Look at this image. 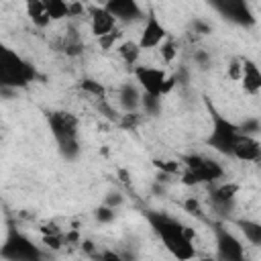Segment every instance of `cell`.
<instances>
[{
    "instance_id": "6da1fadb",
    "label": "cell",
    "mask_w": 261,
    "mask_h": 261,
    "mask_svg": "<svg viewBox=\"0 0 261 261\" xmlns=\"http://www.w3.org/2000/svg\"><path fill=\"white\" fill-rule=\"evenodd\" d=\"M145 220L149 222L151 230L157 234L165 251L175 259V261H194L198 257L196 249V230L175 216L159 210H149L145 212Z\"/></svg>"
},
{
    "instance_id": "7a4b0ae2",
    "label": "cell",
    "mask_w": 261,
    "mask_h": 261,
    "mask_svg": "<svg viewBox=\"0 0 261 261\" xmlns=\"http://www.w3.org/2000/svg\"><path fill=\"white\" fill-rule=\"evenodd\" d=\"M41 75L37 67L24 59L16 49L0 41V90L2 92H14L31 86Z\"/></svg>"
},
{
    "instance_id": "3957f363",
    "label": "cell",
    "mask_w": 261,
    "mask_h": 261,
    "mask_svg": "<svg viewBox=\"0 0 261 261\" xmlns=\"http://www.w3.org/2000/svg\"><path fill=\"white\" fill-rule=\"evenodd\" d=\"M47 126L55 141L59 155L67 161L77 159L80 155V120L69 110H51L47 112Z\"/></svg>"
},
{
    "instance_id": "277c9868",
    "label": "cell",
    "mask_w": 261,
    "mask_h": 261,
    "mask_svg": "<svg viewBox=\"0 0 261 261\" xmlns=\"http://www.w3.org/2000/svg\"><path fill=\"white\" fill-rule=\"evenodd\" d=\"M206 108H208L210 122H212L210 133L206 137V145L212 151H216V153H220L224 157H230L232 151H234V145L239 143V139H241L243 133H241L239 124L232 122L230 118H226L208 98H206Z\"/></svg>"
},
{
    "instance_id": "5b68a950",
    "label": "cell",
    "mask_w": 261,
    "mask_h": 261,
    "mask_svg": "<svg viewBox=\"0 0 261 261\" xmlns=\"http://www.w3.org/2000/svg\"><path fill=\"white\" fill-rule=\"evenodd\" d=\"M226 169L222 167L220 161L200 155V153H190L181 159V184L184 186H202V184H218L224 177Z\"/></svg>"
},
{
    "instance_id": "8992f818",
    "label": "cell",
    "mask_w": 261,
    "mask_h": 261,
    "mask_svg": "<svg viewBox=\"0 0 261 261\" xmlns=\"http://www.w3.org/2000/svg\"><path fill=\"white\" fill-rule=\"evenodd\" d=\"M133 80L143 94L159 98V100L167 96L177 84L175 75H169L165 69L155 67V65H145V63H139L133 67Z\"/></svg>"
},
{
    "instance_id": "52a82bcc",
    "label": "cell",
    "mask_w": 261,
    "mask_h": 261,
    "mask_svg": "<svg viewBox=\"0 0 261 261\" xmlns=\"http://www.w3.org/2000/svg\"><path fill=\"white\" fill-rule=\"evenodd\" d=\"M41 255H43L41 247L31 237L20 232L18 228L6 230L2 245H0V259L2 261H35Z\"/></svg>"
},
{
    "instance_id": "ba28073f",
    "label": "cell",
    "mask_w": 261,
    "mask_h": 261,
    "mask_svg": "<svg viewBox=\"0 0 261 261\" xmlns=\"http://www.w3.org/2000/svg\"><path fill=\"white\" fill-rule=\"evenodd\" d=\"M214 249L216 261H245L247 259V251L243 241L222 222L214 224Z\"/></svg>"
},
{
    "instance_id": "9c48e42d",
    "label": "cell",
    "mask_w": 261,
    "mask_h": 261,
    "mask_svg": "<svg viewBox=\"0 0 261 261\" xmlns=\"http://www.w3.org/2000/svg\"><path fill=\"white\" fill-rule=\"evenodd\" d=\"M169 37V31L167 27L161 22V18L157 16V12L153 8H149L145 12V18H143V29H141V35L137 39V45L141 51H153L157 49L165 39Z\"/></svg>"
},
{
    "instance_id": "30bf717a",
    "label": "cell",
    "mask_w": 261,
    "mask_h": 261,
    "mask_svg": "<svg viewBox=\"0 0 261 261\" xmlns=\"http://www.w3.org/2000/svg\"><path fill=\"white\" fill-rule=\"evenodd\" d=\"M214 10L220 12V16H224L226 20L241 24V27H249L255 22V16L249 8L247 2L243 0H220V2H212Z\"/></svg>"
},
{
    "instance_id": "8fae6325",
    "label": "cell",
    "mask_w": 261,
    "mask_h": 261,
    "mask_svg": "<svg viewBox=\"0 0 261 261\" xmlns=\"http://www.w3.org/2000/svg\"><path fill=\"white\" fill-rule=\"evenodd\" d=\"M104 8L114 16L116 24L118 22L128 24V22H137L145 18V10L135 0H108L104 2Z\"/></svg>"
},
{
    "instance_id": "7c38bea8",
    "label": "cell",
    "mask_w": 261,
    "mask_h": 261,
    "mask_svg": "<svg viewBox=\"0 0 261 261\" xmlns=\"http://www.w3.org/2000/svg\"><path fill=\"white\" fill-rule=\"evenodd\" d=\"M88 24H90V31L96 39L118 29L114 16L104 8V4H90L88 6Z\"/></svg>"
},
{
    "instance_id": "4fadbf2b",
    "label": "cell",
    "mask_w": 261,
    "mask_h": 261,
    "mask_svg": "<svg viewBox=\"0 0 261 261\" xmlns=\"http://www.w3.org/2000/svg\"><path fill=\"white\" fill-rule=\"evenodd\" d=\"M239 84H241V88L247 96H257L261 92L259 65L249 57H241V80H239Z\"/></svg>"
},
{
    "instance_id": "5bb4252c",
    "label": "cell",
    "mask_w": 261,
    "mask_h": 261,
    "mask_svg": "<svg viewBox=\"0 0 261 261\" xmlns=\"http://www.w3.org/2000/svg\"><path fill=\"white\" fill-rule=\"evenodd\" d=\"M237 196H239V184H234V181H218L210 190V202L216 210L232 208Z\"/></svg>"
},
{
    "instance_id": "9a60e30c",
    "label": "cell",
    "mask_w": 261,
    "mask_h": 261,
    "mask_svg": "<svg viewBox=\"0 0 261 261\" xmlns=\"http://www.w3.org/2000/svg\"><path fill=\"white\" fill-rule=\"evenodd\" d=\"M230 159L243 161V163H257L261 159V143H259V139L257 137H249V135H241L239 143L234 145V151H232Z\"/></svg>"
},
{
    "instance_id": "2e32d148",
    "label": "cell",
    "mask_w": 261,
    "mask_h": 261,
    "mask_svg": "<svg viewBox=\"0 0 261 261\" xmlns=\"http://www.w3.org/2000/svg\"><path fill=\"white\" fill-rule=\"evenodd\" d=\"M116 100H118V106L126 114H135V110L141 106V90H139V86L135 82L120 84V88L116 92Z\"/></svg>"
},
{
    "instance_id": "e0dca14e",
    "label": "cell",
    "mask_w": 261,
    "mask_h": 261,
    "mask_svg": "<svg viewBox=\"0 0 261 261\" xmlns=\"http://www.w3.org/2000/svg\"><path fill=\"white\" fill-rule=\"evenodd\" d=\"M24 10H27V16H29V20L33 22V27H37V29H47V27L51 24V20H49V16H47V12H45L43 0H29V2L24 4Z\"/></svg>"
},
{
    "instance_id": "ac0fdd59",
    "label": "cell",
    "mask_w": 261,
    "mask_h": 261,
    "mask_svg": "<svg viewBox=\"0 0 261 261\" xmlns=\"http://www.w3.org/2000/svg\"><path fill=\"white\" fill-rule=\"evenodd\" d=\"M116 53H118V57L133 69L135 65H139V57H141V49H139V45H137V41H133V39H122L118 45H116V49H114Z\"/></svg>"
},
{
    "instance_id": "d6986e66",
    "label": "cell",
    "mask_w": 261,
    "mask_h": 261,
    "mask_svg": "<svg viewBox=\"0 0 261 261\" xmlns=\"http://www.w3.org/2000/svg\"><path fill=\"white\" fill-rule=\"evenodd\" d=\"M43 4H45V12H47L51 22H59V20H67L69 18V2H63V0H43Z\"/></svg>"
},
{
    "instance_id": "ffe728a7",
    "label": "cell",
    "mask_w": 261,
    "mask_h": 261,
    "mask_svg": "<svg viewBox=\"0 0 261 261\" xmlns=\"http://www.w3.org/2000/svg\"><path fill=\"white\" fill-rule=\"evenodd\" d=\"M237 226L241 228V232L245 234V241L251 243L253 247L261 245V224L257 220H249V218H241L237 220Z\"/></svg>"
},
{
    "instance_id": "44dd1931",
    "label": "cell",
    "mask_w": 261,
    "mask_h": 261,
    "mask_svg": "<svg viewBox=\"0 0 261 261\" xmlns=\"http://www.w3.org/2000/svg\"><path fill=\"white\" fill-rule=\"evenodd\" d=\"M80 90L86 92V94H90L92 98H98V100H104V98H106V88H104L100 82L92 80V77L82 80V82H80Z\"/></svg>"
},
{
    "instance_id": "7402d4cb",
    "label": "cell",
    "mask_w": 261,
    "mask_h": 261,
    "mask_svg": "<svg viewBox=\"0 0 261 261\" xmlns=\"http://www.w3.org/2000/svg\"><path fill=\"white\" fill-rule=\"evenodd\" d=\"M159 55H161V59H163V63H171L175 57H177V43H175V39L173 37H167L159 47Z\"/></svg>"
},
{
    "instance_id": "603a6c76",
    "label": "cell",
    "mask_w": 261,
    "mask_h": 261,
    "mask_svg": "<svg viewBox=\"0 0 261 261\" xmlns=\"http://www.w3.org/2000/svg\"><path fill=\"white\" fill-rule=\"evenodd\" d=\"M122 41V31H118V29H114L112 33H108V35H104V37H98L96 39V43H98V47L102 49V51H110V49H116V45Z\"/></svg>"
},
{
    "instance_id": "cb8c5ba5",
    "label": "cell",
    "mask_w": 261,
    "mask_h": 261,
    "mask_svg": "<svg viewBox=\"0 0 261 261\" xmlns=\"http://www.w3.org/2000/svg\"><path fill=\"white\" fill-rule=\"evenodd\" d=\"M141 106H143V110H145L147 114L155 116V114H159V110H161V100H159V98H153V96H147V94L141 92Z\"/></svg>"
},
{
    "instance_id": "d4e9b609",
    "label": "cell",
    "mask_w": 261,
    "mask_h": 261,
    "mask_svg": "<svg viewBox=\"0 0 261 261\" xmlns=\"http://www.w3.org/2000/svg\"><path fill=\"white\" fill-rule=\"evenodd\" d=\"M94 218H96L100 224H108V222H112V220L116 218V210L110 208V206H106V204H102V206H98V208L94 210Z\"/></svg>"
},
{
    "instance_id": "484cf974",
    "label": "cell",
    "mask_w": 261,
    "mask_h": 261,
    "mask_svg": "<svg viewBox=\"0 0 261 261\" xmlns=\"http://www.w3.org/2000/svg\"><path fill=\"white\" fill-rule=\"evenodd\" d=\"M239 128H241V133H243V135L257 137V135H259V130H261V122H259V118H245V120L239 124Z\"/></svg>"
},
{
    "instance_id": "4316f807",
    "label": "cell",
    "mask_w": 261,
    "mask_h": 261,
    "mask_svg": "<svg viewBox=\"0 0 261 261\" xmlns=\"http://www.w3.org/2000/svg\"><path fill=\"white\" fill-rule=\"evenodd\" d=\"M226 75H228V80H232V82H239V80H241V57H232V59L228 61Z\"/></svg>"
},
{
    "instance_id": "83f0119b",
    "label": "cell",
    "mask_w": 261,
    "mask_h": 261,
    "mask_svg": "<svg viewBox=\"0 0 261 261\" xmlns=\"http://www.w3.org/2000/svg\"><path fill=\"white\" fill-rule=\"evenodd\" d=\"M88 16V6L82 2H69V18H82Z\"/></svg>"
},
{
    "instance_id": "f1b7e54d",
    "label": "cell",
    "mask_w": 261,
    "mask_h": 261,
    "mask_svg": "<svg viewBox=\"0 0 261 261\" xmlns=\"http://www.w3.org/2000/svg\"><path fill=\"white\" fill-rule=\"evenodd\" d=\"M184 208H186L190 214H194V216H202V206H200V200H196L194 196H192V198H188V200L184 202Z\"/></svg>"
},
{
    "instance_id": "f546056e",
    "label": "cell",
    "mask_w": 261,
    "mask_h": 261,
    "mask_svg": "<svg viewBox=\"0 0 261 261\" xmlns=\"http://www.w3.org/2000/svg\"><path fill=\"white\" fill-rule=\"evenodd\" d=\"M194 61H196V65H198V67H202V69H206V67L210 65V55H208L206 51H202V49H198V51L194 53Z\"/></svg>"
},
{
    "instance_id": "4dcf8cb0",
    "label": "cell",
    "mask_w": 261,
    "mask_h": 261,
    "mask_svg": "<svg viewBox=\"0 0 261 261\" xmlns=\"http://www.w3.org/2000/svg\"><path fill=\"white\" fill-rule=\"evenodd\" d=\"M98 261H128V259H124L116 251H102L100 257H98Z\"/></svg>"
},
{
    "instance_id": "1f68e13d",
    "label": "cell",
    "mask_w": 261,
    "mask_h": 261,
    "mask_svg": "<svg viewBox=\"0 0 261 261\" xmlns=\"http://www.w3.org/2000/svg\"><path fill=\"white\" fill-rule=\"evenodd\" d=\"M104 204L116 210V206H120V204H122V196H120V194H108V198H106V202H104Z\"/></svg>"
},
{
    "instance_id": "d6a6232c",
    "label": "cell",
    "mask_w": 261,
    "mask_h": 261,
    "mask_svg": "<svg viewBox=\"0 0 261 261\" xmlns=\"http://www.w3.org/2000/svg\"><path fill=\"white\" fill-rule=\"evenodd\" d=\"M194 29L200 31L202 35H208V33H210V24H208V22H202V20H196V22H194Z\"/></svg>"
},
{
    "instance_id": "836d02e7",
    "label": "cell",
    "mask_w": 261,
    "mask_h": 261,
    "mask_svg": "<svg viewBox=\"0 0 261 261\" xmlns=\"http://www.w3.org/2000/svg\"><path fill=\"white\" fill-rule=\"evenodd\" d=\"M194 261H216V259L212 255H204V257H196Z\"/></svg>"
},
{
    "instance_id": "e575fe53",
    "label": "cell",
    "mask_w": 261,
    "mask_h": 261,
    "mask_svg": "<svg viewBox=\"0 0 261 261\" xmlns=\"http://www.w3.org/2000/svg\"><path fill=\"white\" fill-rule=\"evenodd\" d=\"M35 261H49V259H47V257H45V255H41V257H37V259H35Z\"/></svg>"
},
{
    "instance_id": "d590c367",
    "label": "cell",
    "mask_w": 261,
    "mask_h": 261,
    "mask_svg": "<svg viewBox=\"0 0 261 261\" xmlns=\"http://www.w3.org/2000/svg\"><path fill=\"white\" fill-rule=\"evenodd\" d=\"M0 139H2V128H0Z\"/></svg>"
},
{
    "instance_id": "8d00e7d4",
    "label": "cell",
    "mask_w": 261,
    "mask_h": 261,
    "mask_svg": "<svg viewBox=\"0 0 261 261\" xmlns=\"http://www.w3.org/2000/svg\"><path fill=\"white\" fill-rule=\"evenodd\" d=\"M245 261H249V259H245Z\"/></svg>"
}]
</instances>
